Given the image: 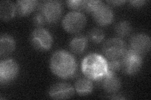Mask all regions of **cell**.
I'll return each mask as SVG.
<instances>
[{"mask_svg": "<svg viewBox=\"0 0 151 100\" xmlns=\"http://www.w3.org/2000/svg\"><path fill=\"white\" fill-rule=\"evenodd\" d=\"M78 65L74 57L65 50H58L50 59V68L55 75L60 78L73 77L77 71Z\"/></svg>", "mask_w": 151, "mask_h": 100, "instance_id": "6da1fadb", "label": "cell"}, {"mask_svg": "<svg viewBox=\"0 0 151 100\" xmlns=\"http://www.w3.org/2000/svg\"><path fill=\"white\" fill-rule=\"evenodd\" d=\"M108 61L100 55L91 53L83 59L81 70L85 77L91 80L99 81L107 74Z\"/></svg>", "mask_w": 151, "mask_h": 100, "instance_id": "7a4b0ae2", "label": "cell"}, {"mask_svg": "<svg viewBox=\"0 0 151 100\" xmlns=\"http://www.w3.org/2000/svg\"><path fill=\"white\" fill-rule=\"evenodd\" d=\"M39 13L43 16L46 23L52 24L58 21L63 12V3L57 0H48L42 2L39 7Z\"/></svg>", "mask_w": 151, "mask_h": 100, "instance_id": "3957f363", "label": "cell"}, {"mask_svg": "<svg viewBox=\"0 0 151 100\" xmlns=\"http://www.w3.org/2000/svg\"><path fill=\"white\" fill-rule=\"evenodd\" d=\"M86 24V18L81 11L69 12L63 20L62 25L65 31L70 33L81 31Z\"/></svg>", "mask_w": 151, "mask_h": 100, "instance_id": "277c9868", "label": "cell"}, {"mask_svg": "<svg viewBox=\"0 0 151 100\" xmlns=\"http://www.w3.org/2000/svg\"><path fill=\"white\" fill-rule=\"evenodd\" d=\"M103 53L109 60H117L124 56L127 51L125 43L120 38H112L103 45Z\"/></svg>", "mask_w": 151, "mask_h": 100, "instance_id": "5b68a950", "label": "cell"}, {"mask_svg": "<svg viewBox=\"0 0 151 100\" xmlns=\"http://www.w3.org/2000/svg\"><path fill=\"white\" fill-rule=\"evenodd\" d=\"M30 42L35 49L47 51L52 46L53 38L49 31L43 28H37L32 31Z\"/></svg>", "mask_w": 151, "mask_h": 100, "instance_id": "8992f818", "label": "cell"}, {"mask_svg": "<svg viewBox=\"0 0 151 100\" xmlns=\"http://www.w3.org/2000/svg\"><path fill=\"white\" fill-rule=\"evenodd\" d=\"M122 68L125 73L134 75L137 73L142 65V57L130 50H127L121 61Z\"/></svg>", "mask_w": 151, "mask_h": 100, "instance_id": "52a82bcc", "label": "cell"}, {"mask_svg": "<svg viewBox=\"0 0 151 100\" xmlns=\"http://www.w3.org/2000/svg\"><path fill=\"white\" fill-rule=\"evenodd\" d=\"M19 68L13 59H7L0 62V83H8L15 79L18 74Z\"/></svg>", "mask_w": 151, "mask_h": 100, "instance_id": "ba28073f", "label": "cell"}, {"mask_svg": "<svg viewBox=\"0 0 151 100\" xmlns=\"http://www.w3.org/2000/svg\"><path fill=\"white\" fill-rule=\"evenodd\" d=\"M150 45V38L147 35L137 33L131 38L129 50L142 56L149 51Z\"/></svg>", "mask_w": 151, "mask_h": 100, "instance_id": "9c48e42d", "label": "cell"}, {"mask_svg": "<svg viewBox=\"0 0 151 100\" xmlns=\"http://www.w3.org/2000/svg\"><path fill=\"white\" fill-rule=\"evenodd\" d=\"M74 91V88L69 83L61 82L52 86L49 90V95L54 99H65L71 98Z\"/></svg>", "mask_w": 151, "mask_h": 100, "instance_id": "30bf717a", "label": "cell"}, {"mask_svg": "<svg viewBox=\"0 0 151 100\" xmlns=\"http://www.w3.org/2000/svg\"><path fill=\"white\" fill-rule=\"evenodd\" d=\"M94 20L101 26H107L111 24L114 19V14L111 8L105 4L99 6L92 13Z\"/></svg>", "mask_w": 151, "mask_h": 100, "instance_id": "8fae6325", "label": "cell"}, {"mask_svg": "<svg viewBox=\"0 0 151 100\" xmlns=\"http://www.w3.org/2000/svg\"><path fill=\"white\" fill-rule=\"evenodd\" d=\"M17 14L20 16L30 15L39 7V3L37 0H20L16 3Z\"/></svg>", "mask_w": 151, "mask_h": 100, "instance_id": "7c38bea8", "label": "cell"}, {"mask_svg": "<svg viewBox=\"0 0 151 100\" xmlns=\"http://www.w3.org/2000/svg\"><path fill=\"white\" fill-rule=\"evenodd\" d=\"M103 87L108 93H116L121 88V81L115 74H107L103 78Z\"/></svg>", "mask_w": 151, "mask_h": 100, "instance_id": "4fadbf2b", "label": "cell"}, {"mask_svg": "<svg viewBox=\"0 0 151 100\" xmlns=\"http://www.w3.org/2000/svg\"><path fill=\"white\" fill-rule=\"evenodd\" d=\"M16 43L13 38L4 34L0 38V55L1 57L7 56L12 54L15 49Z\"/></svg>", "mask_w": 151, "mask_h": 100, "instance_id": "5bb4252c", "label": "cell"}, {"mask_svg": "<svg viewBox=\"0 0 151 100\" xmlns=\"http://www.w3.org/2000/svg\"><path fill=\"white\" fill-rule=\"evenodd\" d=\"M16 13V5L12 1H3L0 3V18L2 20H11Z\"/></svg>", "mask_w": 151, "mask_h": 100, "instance_id": "9a60e30c", "label": "cell"}, {"mask_svg": "<svg viewBox=\"0 0 151 100\" xmlns=\"http://www.w3.org/2000/svg\"><path fill=\"white\" fill-rule=\"evenodd\" d=\"M88 46V39L84 35H78L74 37L69 43V48L75 54H81Z\"/></svg>", "mask_w": 151, "mask_h": 100, "instance_id": "2e32d148", "label": "cell"}, {"mask_svg": "<svg viewBox=\"0 0 151 100\" xmlns=\"http://www.w3.org/2000/svg\"><path fill=\"white\" fill-rule=\"evenodd\" d=\"M75 90L81 96H85L93 91V83L88 78H81L78 79L75 83Z\"/></svg>", "mask_w": 151, "mask_h": 100, "instance_id": "e0dca14e", "label": "cell"}, {"mask_svg": "<svg viewBox=\"0 0 151 100\" xmlns=\"http://www.w3.org/2000/svg\"><path fill=\"white\" fill-rule=\"evenodd\" d=\"M116 34L121 38L129 36L132 31V26L127 21H121L118 23L115 28Z\"/></svg>", "mask_w": 151, "mask_h": 100, "instance_id": "ac0fdd59", "label": "cell"}, {"mask_svg": "<svg viewBox=\"0 0 151 100\" xmlns=\"http://www.w3.org/2000/svg\"><path fill=\"white\" fill-rule=\"evenodd\" d=\"M88 37L94 43H100L105 38V33L100 28H93L89 32Z\"/></svg>", "mask_w": 151, "mask_h": 100, "instance_id": "d6986e66", "label": "cell"}, {"mask_svg": "<svg viewBox=\"0 0 151 100\" xmlns=\"http://www.w3.org/2000/svg\"><path fill=\"white\" fill-rule=\"evenodd\" d=\"M122 68L121 61L119 59L111 60L107 63V74H115Z\"/></svg>", "mask_w": 151, "mask_h": 100, "instance_id": "ffe728a7", "label": "cell"}, {"mask_svg": "<svg viewBox=\"0 0 151 100\" xmlns=\"http://www.w3.org/2000/svg\"><path fill=\"white\" fill-rule=\"evenodd\" d=\"M86 0H69L66 2L68 6L70 9H74L75 11H79L82 9H84L86 5Z\"/></svg>", "mask_w": 151, "mask_h": 100, "instance_id": "44dd1931", "label": "cell"}, {"mask_svg": "<svg viewBox=\"0 0 151 100\" xmlns=\"http://www.w3.org/2000/svg\"><path fill=\"white\" fill-rule=\"evenodd\" d=\"M103 4V3L101 1H96V0H89V1H86L84 9L85 11H86L87 12L92 13Z\"/></svg>", "mask_w": 151, "mask_h": 100, "instance_id": "7402d4cb", "label": "cell"}, {"mask_svg": "<svg viewBox=\"0 0 151 100\" xmlns=\"http://www.w3.org/2000/svg\"><path fill=\"white\" fill-rule=\"evenodd\" d=\"M33 22H34L35 26H38V28H41L42 26H43L44 24L46 23L43 16L39 12L34 16V19H33Z\"/></svg>", "mask_w": 151, "mask_h": 100, "instance_id": "603a6c76", "label": "cell"}, {"mask_svg": "<svg viewBox=\"0 0 151 100\" xmlns=\"http://www.w3.org/2000/svg\"><path fill=\"white\" fill-rule=\"evenodd\" d=\"M145 3V1H144V0H134V1H130L131 5L136 8H140L143 6Z\"/></svg>", "mask_w": 151, "mask_h": 100, "instance_id": "cb8c5ba5", "label": "cell"}, {"mask_svg": "<svg viewBox=\"0 0 151 100\" xmlns=\"http://www.w3.org/2000/svg\"><path fill=\"white\" fill-rule=\"evenodd\" d=\"M125 1H108V3H110L113 6H120L122 4H124Z\"/></svg>", "mask_w": 151, "mask_h": 100, "instance_id": "d4e9b609", "label": "cell"}]
</instances>
